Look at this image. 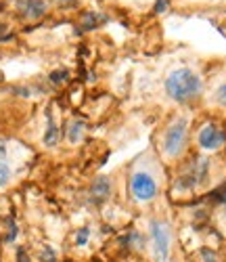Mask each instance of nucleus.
I'll return each mask as SVG.
<instances>
[{
  "label": "nucleus",
  "mask_w": 226,
  "mask_h": 262,
  "mask_svg": "<svg viewBox=\"0 0 226 262\" xmlns=\"http://www.w3.org/2000/svg\"><path fill=\"white\" fill-rule=\"evenodd\" d=\"M84 133H86V124L82 120H72L70 126H67V141L72 145H78L84 139Z\"/></svg>",
  "instance_id": "obj_10"
},
{
  "label": "nucleus",
  "mask_w": 226,
  "mask_h": 262,
  "mask_svg": "<svg viewBox=\"0 0 226 262\" xmlns=\"http://www.w3.org/2000/svg\"><path fill=\"white\" fill-rule=\"evenodd\" d=\"M88 242H90V229L88 227H80L76 231V235H74V244L78 248H84V246H88Z\"/></svg>",
  "instance_id": "obj_12"
},
{
  "label": "nucleus",
  "mask_w": 226,
  "mask_h": 262,
  "mask_svg": "<svg viewBox=\"0 0 226 262\" xmlns=\"http://www.w3.org/2000/svg\"><path fill=\"white\" fill-rule=\"evenodd\" d=\"M67 78H70V72H67V70H57V72H53V74H51V82H53L55 86L65 84V82H67Z\"/></svg>",
  "instance_id": "obj_16"
},
{
  "label": "nucleus",
  "mask_w": 226,
  "mask_h": 262,
  "mask_svg": "<svg viewBox=\"0 0 226 262\" xmlns=\"http://www.w3.org/2000/svg\"><path fill=\"white\" fill-rule=\"evenodd\" d=\"M164 86H166V95L174 103H178V105L191 103V101L199 99L201 93H203V80L191 68H176V70H172L168 74Z\"/></svg>",
  "instance_id": "obj_1"
},
{
  "label": "nucleus",
  "mask_w": 226,
  "mask_h": 262,
  "mask_svg": "<svg viewBox=\"0 0 226 262\" xmlns=\"http://www.w3.org/2000/svg\"><path fill=\"white\" fill-rule=\"evenodd\" d=\"M49 3L47 0H19V11L28 19H38L47 13Z\"/></svg>",
  "instance_id": "obj_7"
},
{
  "label": "nucleus",
  "mask_w": 226,
  "mask_h": 262,
  "mask_svg": "<svg viewBox=\"0 0 226 262\" xmlns=\"http://www.w3.org/2000/svg\"><path fill=\"white\" fill-rule=\"evenodd\" d=\"M105 17L103 15H95V13H86L84 15V21H82V28L84 30H93L99 26V21H103Z\"/></svg>",
  "instance_id": "obj_13"
},
{
  "label": "nucleus",
  "mask_w": 226,
  "mask_h": 262,
  "mask_svg": "<svg viewBox=\"0 0 226 262\" xmlns=\"http://www.w3.org/2000/svg\"><path fill=\"white\" fill-rule=\"evenodd\" d=\"M199 256H201V262H220L218 256H216V252H212L210 248H203L199 252Z\"/></svg>",
  "instance_id": "obj_18"
},
{
  "label": "nucleus",
  "mask_w": 226,
  "mask_h": 262,
  "mask_svg": "<svg viewBox=\"0 0 226 262\" xmlns=\"http://www.w3.org/2000/svg\"><path fill=\"white\" fill-rule=\"evenodd\" d=\"M40 260H42V262H59L57 250H55L53 246H44L42 252H40Z\"/></svg>",
  "instance_id": "obj_15"
},
{
  "label": "nucleus",
  "mask_w": 226,
  "mask_h": 262,
  "mask_svg": "<svg viewBox=\"0 0 226 262\" xmlns=\"http://www.w3.org/2000/svg\"><path fill=\"white\" fill-rule=\"evenodd\" d=\"M216 103L222 105V107H226V82L220 84L218 89H216Z\"/></svg>",
  "instance_id": "obj_19"
},
{
  "label": "nucleus",
  "mask_w": 226,
  "mask_h": 262,
  "mask_svg": "<svg viewBox=\"0 0 226 262\" xmlns=\"http://www.w3.org/2000/svg\"><path fill=\"white\" fill-rule=\"evenodd\" d=\"M5 156H7V145L5 141H0V160H5Z\"/></svg>",
  "instance_id": "obj_21"
},
{
  "label": "nucleus",
  "mask_w": 226,
  "mask_h": 262,
  "mask_svg": "<svg viewBox=\"0 0 226 262\" xmlns=\"http://www.w3.org/2000/svg\"><path fill=\"white\" fill-rule=\"evenodd\" d=\"M122 246H126L128 250L143 252V250H145V246H147V237H145L141 231L132 229V231H128V233L122 237Z\"/></svg>",
  "instance_id": "obj_8"
},
{
  "label": "nucleus",
  "mask_w": 226,
  "mask_h": 262,
  "mask_svg": "<svg viewBox=\"0 0 226 262\" xmlns=\"http://www.w3.org/2000/svg\"><path fill=\"white\" fill-rule=\"evenodd\" d=\"M17 225L13 223V221H9L7 223V237H5V244H13L15 242V239H17Z\"/></svg>",
  "instance_id": "obj_17"
},
{
  "label": "nucleus",
  "mask_w": 226,
  "mask_h": 262,
  "mask_svg": "<svg viewBox=\"0 0 226 262\" xmlns=\"http://www.w3.org/2000/svg\"><path fill=\"white\" fill-rule=\"evenodd\" d=\"M187 135H189V122H187V118H183V116L174 118L166 126L164 135H162V151H164V156L174 160V158H178L180 154H183L185 147H187Z\"/></svg>",
  "instance_id": "obj_2"
},
{
  "label": "nucleus",
  "mask_w": 226,
  "mask_h": 262,
  "mask_svg": "<svg viewBox=\"0 0 226 262\" xmlns=\"http://www.w3.org/2000/svg\"><path fill=\"white\" fill-rule=\"evenodd\" d=\"M166 7H168V0H160V3H157V9H155V11H157V13H162V9H166Z\"/></svg>",
  "instance_id": "obj_22"
},
{
  "label": "nucleus",
  "mask_w": 226,
  "mask_h": 262,
  "mask_svg": "<svg viewBox=\"0 0 226 262\" xmlns=\"http://www.w3.org/2000/svg\"><path fill=\"white\" fill-rule=\"evenodd\" d=\"M5 30H7V28H5V26H3V24H0V34H3V32H5Z\"/></svg>",
  "instance_id": "obj_23"
},
{
  "label": "nucleus",
  "mask_w": 226,
  "mask_h": 262,
  "mask_svg": "<svg viewBox=\"0 0 226 262\" xmlns=\"http://www.w3.org/2000/svg\"><path fill=\"white\" fill-rule=\"evenodd\" d=\"M17 262H32L30 260V254H28V250L24 246L17 248Z\"/></svg>",
  "instance_id": "obj_20"
},
{
  "label": "nucleus",
  "mask_w": 226,
  "mask_h": 262,
  "mask_svg": "<svg viewBox=\"0 0 226 262\" xmlns=\"http://www.w3.org/2000/svg\"><path fill=\"white\" fill-rule=\"evenodd\" d=\"M157 191H160V187H157V179L153 172L139 168L130 174V193L134 202L149 204L157 198Z\"/></svg>",
  "instance_id": "obj_4"
},
{
  "label": "nucleus",
  "mask_w": 226,
  "mask_h": 262,
  "mask_svg": "<svg viewBox=\"0 0 226 262\" xmlns=\"http://www.w3.org/2000/svg\"><path fill=\"white\" fill-rule=\"evenodd\" d=\"M208 172H210V162H208L206 158H201V160H197V162H193V164L189 166V170L178 179V185H176V187H178L180 191H193V189H197L201 183H206Z\"/></svg>",
  "instance_id": "obj_5"
},
{
  "label": "nucleus",
  "mask_w": 226,
  "mask_h": 262,
  "mask_svg": "<svg viewBox=\"0 0 226 262\" xmlns=\"http://www.w3.org/2000/svg\"><path fill=\"white\" fill-rule=\"evenodd\" d=\"M11 177H13V172H11V166H9V164H7L5 160H0V189H3V187H7V185H9Z\"/></svg>",
  "instance_id": "obj_14"
},
{
  "label": "nucleus",
  "mask_w": 226,
  "mask_h": 262,
  "mask_svg": "<svg viewBox=\"0 0 226 262\" xmlns=\"http://www.w3.org/2000/svg\"><path fill=\"white\" fill-rule=\"evenodd\" d=\"M59 143V126L53 120L51 114H47V133H44V145L47 147H55Z\"/></svg>",
  "instance_id": "obj_11"
},
{
  "label": "nucleus",
  "mask_w": 226,
  "mask_h": 262,
  "mask_svg": "<svg viewBox=\"0 0 226 262\" xmlns=\"http://www.w3.org/2000/svg\"><path fill=\"white\" fill-rule=\"evenodd\" d=\"M197 143H199L201 149H206V151H216L226 143V133L216 124H206L199 130Z\"/></svg>",
  "instance_id": "obj_6"
},
{
  "label": "nucleus",
  "mask_w": 226,
  "mask_h": 262,
  "mask_svg": "<svg viewBox=\"0 0 226 262\" xmlns=\"http://www.w3.org/2000/svg\"><path fill=\"white\" fill-rule=\"evenodd\" d=\"M149 244L153 262H168L172 252V229L166 221L153 218L149 223Z\"/></svg>",
  "instance_id": "obj_3"
},
{
  "label": "nucleus",
  "mask_w": 226,
  "mask_h": 262,
  "mask_svg": "<svg viewBox=\"0 0 226 262\" xmlns=\"http://www.w3.org/2000/svg\"><path fill=\"white\" fill-rule=\"evenodd\" d=\"M90 193H93L95 202H105V200L109 198V193H111V181H109L107 177L95 179L93 187H90Z\"/></svg>",
  "instance_id": "obj_9"
}]
</instances>
